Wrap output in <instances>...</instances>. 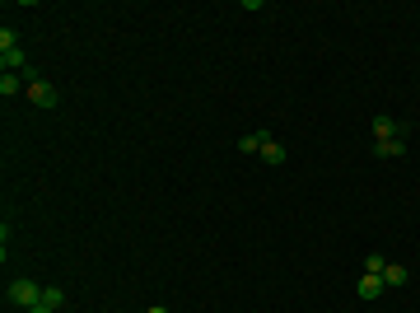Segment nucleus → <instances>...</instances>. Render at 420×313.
Returning <instances> with one entry per match:
<instances>
[{"mask_svg":"<svg viewBox=\"0 0 420 313\" xmlns=\"http://www.w3.org/2000/svg\"><path fill=\"white\" fill-rule=\"evenodd\" d=\"M5 304L38 309V304H42V286H38V281H10V286H5Z\"/></svg>","mask_w":420,"mask_h":313,"instance_id":"obj_1","label":"nucleus"},{"mask_svg":"<svg viewBox=\"0 0 420 313\" xmlns=\"http://www.w3.org/2000/svg\"><path fill=\"white\" fill-rule=\"evenodd\" d=\"M0 71H24V52H19V38H14V28H0Z\"/></svg>","mask_w":420,"mask_h":313,"instance_id":"obj_2","label":"nucleus"},{"mask_svg":"<svg viewBox=\"0 0 420 313\" xmlns=\"http://www.w3.org/2000/svg\"><path fill=\"white\" fill-rule=\"evenodd\" d=\"M24 94H28V99H33V108H47V112H52V108L61 103V94H56V89H52V84H47V79H33V84H28V89H24Z\"/></svg>","mask_w":420,"mask_h":313,"instance_id":"obj_3","label":"nucleus"},{"mask_svg":"<svg viewBox=\"0 0 420 313\" xmlns=\"http://www.w3.org/2000/svg\"><path fill=\"white\" fill-rule=\"evenodd\" d=\"M393 136H406V122H393V117H373V140H393Z\"/></svg>","mask_w":420,"mask_h":313,"instance_id":"obj_4","label":"nucleus"},{"mask_svg":"<svg viewBox=\"0 0 420 313\" xmlns=\"http://www.w3.org/2000/svg\"><path fill=\"white\" fill-rule=\"evenodd\" d=\"M373 155H378V159H402V155H406V136H393V140H373Z\"/></svg>","mask_w":420,"mask_h":313,"instance_id":"obj_5","label":"nucleus"},{"mask_svg":"<svg viewBox=\"0 0 420 313\" xmlns=\"http://www.w3.org/2000/svg\"><path fill=\"white\" fill-rule=\"evenodd\" d=\"M262 140H266V131H248V136H238V155H262Z\"/></svg>","mask_w":420,"mask_h":313,"instance_id":"obj_6","label":"nucleus"},{"mask_svg":"<svg viewBox=\"0 0 420 313\" xmlns=\"http://www.w3.org/2000/svg\"><path fill=\"white\" fill-rule=\"evenodd\" d=\"M355 295H360V299H378V295H383V276H360Z\"/></svg>","mask_w":420,"mask_h":313,"instance_id":"obj_7","label":"nucleus"},{"mask_svg":"<svg viewBox=\"0 0 420 313\" xmlns=\"http://www.w3.org/2000/svg\"><path fill=\"white\" fill-rule=\"evenodd\" d=\"M406 281H411V271H406V266H397V262L383 266V286H406Z\"/></svg>","mask_w":420,"mask_h":313,"instance_id":"obj_8","label":"nucleus"},{"mask_svg":"<svg viewBox=\"0 0 420 313\" xmlns=\"http://www.w3.org/2000/svg\"><path fill=\"white\" fill-rule=\"evenodd\" d=\"M262 159H266V164H285V145L266 136V140H262Z\"/></svg>","mask_w":420,"mask_h":313,"instance_id":"obj_9","label":"nucleus"},{"mask_svg":"<svg viewBox=\"0 0 420 313\" xmlns=\"http://www.w3.org/2000/svg\"><path fill=\"white\" fill-rule=\"evenodd\" d=\"M19 89H28L24 79L14 75V71H0V94H5V99H10V94H19Z\"/></svg>","mask_w":420,"mask_h":313,"instance_id":"obj_10","label":"nucleus"},{"mask_svg":"<svg viewBox=\"0 0 420 313\" xmlns=\"http://www.w3.org/2000/svg\"><path fill=\"white\" fill-rule=\"evenodd\" d=\"M42 304H47V309H61V304H66V290L61 286H42Z\"/></svg>","mask_w":420,"mask_h":313,"instance_id":"obj_11","label":"nucleus"},{"mask_svg":"<svg viewBox=\"0 0 420 313\" xmlns=\"http://www.w3.org/2000/svg\"><path fill=\"white\" fill-rule=\"evenodd\" d=\"M383 266H388V262H383V253H369V258H365V271H369V276H383Z\"/></svg>","mask_w":420,"mask_h":313,"instance_id":"obj_12","label":"nucleus"},{"mask_svg":"<svg viewBox=\"0 0 420 313\" xmlns=\"http://www.w3.org/2000/svg\"><path fill=\"white\" fill-rule=\"evenodd\" d=\"M145 313H168V309H163V304H150V309H145Z\"/></svg>","mask_w":420,"mask_h":313,"instance_id":"obj_13","label":"nucleus"},{"mask_svg":"<svg viewBox=\"0 0 420 313\" xmlns=\"http://www.w3.org/2000/svg\"><path fill=\"white\" fill-rule=\"evenodd\" d=\"M28 313H56V309H47V304H38V309H28Z\"/></svg>","mask_w":420,"mask_h":313,"instance_id":"obj_14","label":"nucleus"}]
</instances>
